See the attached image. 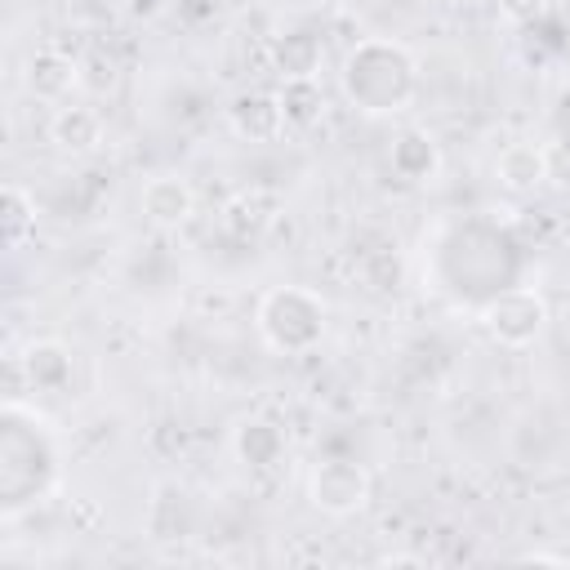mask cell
<instances>
[{
	"mask_svg": "<svg viewBox=\"0 0 570 570\" xmlns=\"http://www.w3.org/2000/svg\"><path fill=\"white\" fill-rule=\"evenodd\" d=\"M423 67L410 53V45L392 36H365L356 40L338 62V89L343 98L365 116H396L419 98Z\"/></svg>",
	"mask_w": 570,
	"mask_h": 570,
	"instance_id": "cell-1",
	"label": "cell"
},
{
	"mask_svg": "<svg viewBox=\"0 0 570 570\" xmlns=\"http://www.w3.org/2000/svg\"><path fill=\"white\" fill-rule=\"evenodd\" d=\"M0 428H4V436H0V490H4V517H13L22 503H36L49 494L40 485V476H31V463L58 472V450H53V436L45 432V423L22 401H4Z\"/></svg>",
	"mask_w": 570,
	"mask_h": 570,
	"instance_id": "cell-2",
	"label": "cell"
},
{
	"mask_svg": "<svg viewBox=\"0 0 570 570\" xmlns=\"http://www.w3.org/2000/svg\"><path fill=\"white\" fill-rule=\"evenodd\" d=\"M254 330L276 356H307L330 330V307L307 285H272L254 307Z\"/></svg>",
	"mask_w": 570,
	"mask_h": 570,
	"instance_id": "cell-3",
	"label": "cell"
},
{
	"mask_svg": "<svg viewBox=\"0 0 570 570\" xmlns=\"http://www.w3.org/2000/svg\"><path fill=\"white\" fill-rule=\"evenodd\" d=\"M481 325L499 347H530L543 338L548 330V298L534 285H512L499 289L494 298H485L481 307Z\"/></svg>",
	"mask_w": 570,
	"mask_h": 570,
	"instance_id": "cell-4",
	"label": "cell"
},
{
	"mask_svg": "<svg viewBox=\"0 0 570 570\" xmlns=\"http://www.w3.org/2000/svg\"><path fill=\"white\" fill-rule=\"evenodd\" d=\"M370 494H374V476L352 454H330L307 472V503L325 517H352L370 503Z\"/></svg>",
	"mask_w": 570,
	"mask_h": 570,
	"instance_id": "cell-5",
	"label": "cell"
},
{
	"mask_svg": "<svg viewBox=\"0 0 570 570\" xmlns=\"http://www.w3.org/2000/svg\"><path fill=\"white\" fill-rule=\"evenodd\" d=\"M441 165H445L441 142L428 129H419V125L414 129H401L392 138V147H387V169L405 187H432L441 178Z\"/></svg>",
	"mask_w": 570,
	"mask_h": 570,
	"instance_id": "cell-6",
	"label": "cell"
},
{
	"mask_svg": "<svg viewBox=\"0 0 570 570\" xmlns=\"http://www.w3.org/2000/svg\"><path fill=\"white\" fill-rule=\"evenodd\" d=\"M232 454L236 463H245L249 472H276L289 454V436L276 419L267 414H245L236 428H232Z\"/></svg>",
	"mask_w": 570,
	"mask_h": 570,
	"instance_id": "cell-7",
	"label": "cell"
},
{
	"mask_svg": "<svg viewBox=\"0 0 570 570\" xmlns=\"http://www.w3.org/2000/svg\"><path fill=\"white\" fill-rule=\"evenodd\" d=\"M267 62L281 80H321V67H325V40L307 27H289V31H276L267 40Z\"/></svg>",
	"mask_w": 570,
	"mask_h": 570,
	"instance_id": "cell-8",
	"label": "cell"
},
{
	"mask_svg": "<svg viewBox=\"0 0 570 570\" xmlns=\"http://www.w3.org/2000/svg\"><path fill=\"white\" fill-rule=\"evenodd\" d=\"M227 129L245 142H276L289 125H285V111H281V98L267 94V89H245L227 102Z\"/></svg>",
	"mask_w": 570,
	"mask_h": 570,
	"instance_id": "cell-9",
	"label": "cell"
},
{
	"mask_svg": "<svg viewBox=\"0 0 570 570\" xmlns=\"http://www.w3.org/2000/svg\"><path fill=\"white\" fill-rule=\"evenodd\" d=\"M138 205H142V218H147L151 227L174 232V227H183V223L196 214V191H191V183L178 178V174H156V178L142 183Z\"/></svg>",
	"mask_w": 570,
	"mask_h": 570,
	"instance_id": "cell-10",
	"label": "cell"
},
{
	"mask_svg": "<svg viewBox=\"0 0 570 570\" xmlns=\"http://www.w3.org/2000/svg\"><path fill=\"white\" fill-rule=\"evenodd\" d=\"M22 85L36 102H67V94L80 85V62L67 58L62 49H36L27 58Z\"/></svg>",
	"mask_w": 570,
	"mask_h": 570,
	"instance_id": "cell-11",
	"label": "cell"
},
{
	"mask_svg": "<svg viewBox=\"0 0 570 570\" xmlns=\"http://www.w3.org/2000/svg\"><path fill=\"white\" fill-rule=\"evenodd\" d=\"M494 178L512 196H534L548 183V147L539 142H508L494 160Z\"/></svg>",
	"mask_w": 570,
	"mask_h": 570,
	"instance_id": "cell-12",
	"label": "cell"
},
{
	"mask_svg": "<svg viewBox=\"0 0 570 570\" xmlns=\"http://www.w3.org/2000/svg\"><path fill=\"white\" fill-rule=\"evenodd\" d=\"M22 374L31 392H67L71 387V347L62 338H31L22 352Z\"/></svg>",
	"mask_w": 570,
	"mask_h": 570,
	"instance_id": "cell-13",
	"label": "cell"
},
{
	"mask_svg": "<svg viewBox=\"0 0 570 570\" xmlns=\"http://www.w3.org/2000/svg\"><path fill=\"white\" fill-rule=\"evenodd\" d=\"M196 525L191 494L178 481H156L147 499V534L151 539H187Z\"/></svg>",
	"mask_w": 570,
	"mask_h": 570,
	"instance_id": "cell-14",
	"label": "cell"
},
{
	"mask_svg": "<svg viewBox=\"0 0 570 570\" xmlns=\"http://www.w3.org/2000/svg\"><path fill=\"white\" fill-rule=\"evenodd\" d=\"M49 142L67 156H89L102 147V116L98 107H85V102H67L53 111L49 120Z\"/></svg>",
	"mask_w": 570,
	"mask_h": 570,
	"instance_id": "cell-15",
	"label": "cell"
},
{
	"mask_svg": "<svg viewBox=\"0 0 570 570\" xmlns=\"http://www.w3.org/2000/svg\"><path fill=\"white\" fill-rule=\"evenodd\" d=\"M0 223H4V249H22L36 236V196L22 183L0 187Z\"/></svg>",
	"mask_w": 570,
	"mask_h": 570,
	"instance_id": "cell-16",
	"label": "cell"
},
{
	"mask_svg": "<svg viewBox=\"0 0 570 570\" xmlns=\"http://www.w3.org/2000/svg\"><path fill=\"white\" fill-rule=\"evenodd\" d=\"M276 98H281V111H285V125L289 129H312L325 116V89H321V80H281Z\"/></svg>",
	"mask_w": 570,
	"mask_h": 570,
	"instance_id": "cell-17",
	"label": "cell"
},
{
	"mask_svg": "<svg viewBox=\"0 0 570 570\" xmlns=\"http://www.w3.org/2000/svg\"><path fill=\"white\" fill-rule=\"evenodd\" d=\"M272 214H276V200H272L267 191H240L236 200H227L223 227H227L232 236H258V232L272 223Z\"/></svg>",
	"mask_w": 570,
	"mask_h": 570,
	"instance_id": "cell-18",
	"label": "cell"
},
{
	"mask_svg": "<svg viewBox=\"0 0 570 570\" xmlns=\"http://www.w3.org/2000/svg\"><path fill=\"white\" fill-rule=\"evenodd\" d=\"M80 85L94 89V94H111V89H116V62L102 58V53L80 58Z\"/></svg>",
	"mask_w": 570,
	"mask_h": 570,
	"instance_id": "cell-19",
	"label": "cell"
},
{
	"mask_svg": "<svg viewBox=\"0 0 570 570\" xmlns=\"http://www.w3.org/2000/svg\"><path fill=\"white\" fill-rule=\"evenodd\" d=\"M499 13L517 27H539L552 13V0H499Z\"/></svg>",
	"mask_w": 570,
	"mask_h": 570,
	"instance_id": "cell-20",
	"label": "cell"
},
{
	"mask_svg": "<svg viewBox=\"0 0 570 570\" xmlns=\"http://www.w3.org/2000/svg\"><path fill=\"white\" fill-rule=\"evenodd\" d=\"M548 183L557 191H570V138H561V142L548 147Z\"/></svg>",
	"mask_w": 570,
	"mask_h": 570,
	"instance_id": "cell-21",
	"label": "cell"
},
{
	"mask_svg": "<svg viewBox=\"0 0 570 570\" xmlns=\"http://www.w3.org/2000/svg\"><path fill=\"white\" fill-rule=\"evenodd\" d=\"M174 4H178V18L191 27H205L227 9V0H174Z\"/></svg>",
	"mask_w": 570,
	"mask_h": 570,
	"instance_id": "cell-22",
	"label": "cell"
},
{
	"mask_svg": "<svg viewBox=\"0 0 570 570\" xmlns=\"http://www.w3.org/2000/svg\"><path fill=\"white\" fill-rule=\"evenodd\" d=\"M129 9H134L138 18H151V13H160V9H165V0H129Z\"/></svg>",
	"mask_w": 570,
	"mask_h": 570,
	"instance_id": "cell-23",
	"label": "cell"
},
{
	"mask_svg": "<svg viewBox=\"0 0 570 570\" xmlns=\"http://www.w3.org/2000/svg\"><path fill=\"white\" fill-rule=\"evenodd\" d=\"M383 566H423L419 557H405V552H392V557H383Z\"/></svg>",
	"mask_w": 570,
	"mask_h": 570,
	"instance_id": "cell-24",
	"label": "cell"
}]
</instances>
